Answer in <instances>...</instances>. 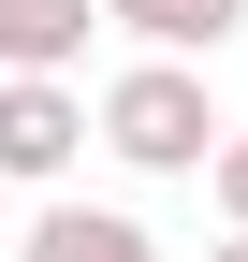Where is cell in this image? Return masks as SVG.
Wrapping results in <instances>:
<instances>
[{"label":"cell","instance_id":"cell-7","mask_svg":"<svg viewBox=\"0 0 248 262\" xmlns=\"http://www.w3.org/2000/svg\"><path fill=\"white\" fill-rule=\"evenodd\" d=\"M204 262H248V233H219V248H204Z\"/></svg>","mask_w":248,"mask_h":262},{"label":"cell","instance_id":"cell-1","mask_svg":"<svg viewBox=\"0 0 248 262\" xmlns=\"http://www.w3.org/2000/svg\"><path fill=\"white\" fill-rule=\"evenodd\" d=\"M219 102H204V58H132V73L88 102V146H117L132 175H204L219 160Z\"/></svg>","mask_w":248,"mask_h":262},{"label":"cell","instance_id":"cell-6","mask_svg":"<svg viewBox=\"0 0 248 262\" xmlns=\"http://www.w3.org/2000/svg\"><path fill=\"white\" fill-rule=\"evenodd\" d=\"M204 204H219V233H248V131H219V160H204Z\"/></svg>","mask_w":248,"mask_h":262},{"label":"cell","instance_id":"cell-5","mask_svg":"<svg viewBox=\"0 0 248 262\" xmlns=\"http://www.w3.org/2000/svg\"><path fill=\"white\" fill-rule=\"evenodd\" d=\"M102 0H0V73H73Z\"/></svg>","mask_w":248,"mask_h":262},{"label":"cell","instance_id":"cell-3","mask_svg":"<svg viewBox=\"0 0 248 262\" xmlns=\"http://www.w3.org/2000/svg\"><path fill=\"white\" fill-rule=\"evenodd\" d=\"M15 262H161V233H146L132 204H88V189H44V204H29V233H15Z\"/></svg>","mask_w":248,"mask_h":262},{"label":"cell","instance_id":"cell-4","mask_svg":"<svg viewBox=\"0 0 248 262\" xmlns=\"http://www.w3.org/2000/svg\"><path fill=\"white\" fill-rule=\"evenodd\" d=\"M102 29H132L146 58H219L248 29V0H102Z\"/></svg>","mask_w":248,"mask_h":262},{"label":"cell","instance_id":"cell-2","mask_svg":"<svg viewBox=\"0 0 248 262\" xmlns=\"http://www.w3.org/2000/svg\"><path fill=\"white\" fill-rule=\"evenodd\" d=\"M73 160H88V88L73 73H0V175L73 189Z\"/></svg>","mask_w":248,"mask_h":262}]
</instances>
